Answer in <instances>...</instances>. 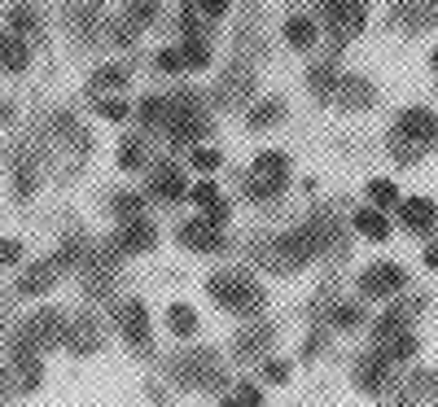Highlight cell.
<instances>
[{
  "label": "cell",
  "instance_id": "26",
  "mask_svg": "<svg viewBox=\"0 0 438 407\" xmlns=\"http://www.w3.org/2000/svg\"><path fill=\"white\" fill-rule=\"evenodd\" d=\"M97 83H101V88H114V83H127V70H101V75H97Z\"/></svg>",
  "mask_w": 438,
  "mask_h": 407
},
{
  "label": "cell",
  "instance_id": "7",
  "mask_svg": "<svg viewBox=\"0 0 438 407\" xmlns=\"http://www.w3.org/2000/svg\"><path fill=\"white\" fill-rule=\"evenodd\" d=\"M153 241V228L145 219H127V228L118 232V250H145Z\"/></svg>",
  "mask_w": 438,
  "mask_h": 407
},
{
  "label": "cell",
  "instance_id": "24",
  "mask_svg": "<svg viewBox=\"0 0 438 407\" xmlns=\"http://www.w3.org/2000/svg\"><path fill=\"white\" fill-rule=\"evenodd\" d=\"M193 166H197V171H215V166H219V153H215V149H193Z\"/></svg>",
  "mask_w": 438,
  "mask_h": 407
},
{
  "label": "cell",
  "instance_id": "31",
  "mask_svg": "<svg viewBox=\"0 0 438 407\" xmlns=\"http://www.w3.org/2000/svg\"><path fill=\"white\" fill-rule=\"evenodd\" d=\"M22 254V245H14V241H9V245H0V263H14Z\"/></svg>",
  "mask_w": 438,
  "mask_h": 407
},
{
  "label": "cell",
  "instance_id": "9",
  "mask_svg": "<svg viewBox=\"0 0 438 407\" xmlns=\"http://www.w3.org/2000/svg\"><path fill=\"white\" fill-rule=\"evenodd\" d=\"M0 66L5 70H27V49L18 44V35H0Z\"/></svg>",
  "mask_w": 438,
  "mask_h": 407
},
{
  "label": "cell",
  "instance_id": "11",
  "mask_svg": "<svg viewBox=\"0 0 438 407\" xmlns=\"http://www.w3.org/2000/svg\"><path fill=\"white\" fill-rule=\"evenodd\" d=\"M355 228H360L364 236H373V241H386V236H390L386 219H382L377 210H360V214H355Z\"/></svg>",
  "mask_w": 438,
  "mask_h": 407
},
{
  "label": "cell",
  "instance_id": "22",
  "mask_svg": "<svg viewBox=\"0 0 438 407\" xmlns=\"http://www.w3.org/2000/svg\"><path fill=\"white\" fill-rule=\"evenodd\" d=\"M390 355H395V359H412V355H417V338H408V333L395 338V342H390Z\"/></svg>",
  "mask_w": 438,
  "mask_h": 407
},
{
  "label": "cell",
  "instance_id": "6",
  "mask_svg": "<svg viewBox=\"0 0 438 407\" xmlns=\"http://www.w3.org/2000/svg\"><path fill=\"white\" fill-rule=\"evenodd\" d=\"M404 223H408V228H417V232H425V228L434 223V201H430V197L404 201Z\"/></svg>",
  "mask_w": 438,
  "mask_h": 407
},
{
  "label": "cell",
  "instance_id": "14",
  "mask_svg": "<svg viewBox=\"0 0 438 407\" xmlns=\"http://www.w3.org/2000/svg\"><path fill=\"white\" fill-rule=\"evenodd\" d=\"M171 329L180 333V338H193V329H197L193 311H188V307H171Z\"/></svg>",
  "mask_w": 438,
  "mask_h": 407
},
{
  "label": "cell",
  "instance_id": "19",
  "mask_svg": "<svg viewBox=\"0 0 438 407\" xmlns=\"http://www.w3.org/2000/svg\"><path fill=\"white\" fill-rule=\"evenodd\" d=\"M180 57H184V66H193V70H197V66H206V62H210V53H206V44H197V40H188V49H184Z\"/></svg>",
  "mask_w": 438,
  "mask_h": 407
},
{
  "label": "cell",
  "instance_id": "32",
  "mask_svg": "<svg viewBox=\"0 0 438 407\" xmlns=\"http://www.w3.org/2000/svg\"><path fill=\"white\" fill-rule=\"evenodd\" d=\"M259 403H263V394H259V390H241V407H259Z\"/></svg>",
  "mask_w": 438,
  "mask_h": 407
},
{
  "label": "cell",
  "instance_id": "17",
  "mask_svg": "<svg viewBox=\"0 0 438 407\" xmlns=\"http://www.w3.org/2000/svg\"><path fill=\"white\" fill-rule=\"evenodd\" d=\"M127 14H132L136 22H153V18H158V0H132Z\"/></svg>",
  "mask_w": 438,
  "mask_h": 407
},
{
  "label": "cell",
  "instance_id": "4",
  "mask_svg": "<svg viewBox=\"0 0 438 407\" xmlns=\"http://www.w3.org/2000/svg\"><path fill=\"white\" fill-rule=\"evenodd\" d=\"M180 241H184L188 250H219V228H215V223H206V219L184 223V228H180Z\"/></svg>",
  "mask_w": 438,
  "mask_h": 407
},
{
  "label": "cell",
  "instance_id": "16",
  "mask_svg": "<svg viewBox=\"0 0 438 407\" xmlns=\"http://www.w3.org/2000/svg\"><path fill=\"white\" fill-rule=\"evenodd\" d=\"M114 214L118 219H140V197H132V193L114 197Z\"/></svg>",
  "mask_w": 438,
  "mask_h": 407
},
{
  "label": "cell",
  "instance_id": "13",
  "mask_svg": "<svg viewBox=\"0 0 438 407\" xmlns=\"http://www.w3.org/2000/svg\"><path fill=\"white\" fill-rule=\"evenodd\" d=\"M285 166H289L285 153H259V158H254V171L259 175H285Z\"/></svg>",
  "mask_w": 438,
  "mask_h": 407
},
{
  "label": "cell",
  "instance_id": "10",
  "mask_svg": "<svg viewBox=\"0 0 438 407\" xmlns=\"http://www.w3.org/2000/svg\"><path fill=\"white\" fill-rule=\"evenodd\" d=\"M153 193H158V197H180V193H184L175 166H158V171H153Z\"/></svg>",
  "mask_w": 438,
  "mask_h": 407
},
{
  "label": "cell",
  "instance_id": "30",
  "mask_svg": "<svg viewBox=\"0 0 438 407\" xmlns=\"http://www.w3.org/2000/svg\"><path fill=\"white\" fill-rule=\"evenodd\" d=\"M360 320V307H338V324H355Z\"/></svg>",
  "mask_w": 438,
  "mask_h": 407
},
{
  "label": "cell",
  "instance_id": "18",
  "mask_svg": "<svg viewBox=\"0 0 438 407\" xmlns=\"http://www.w3.org/2000/svg\"><path fill=\"white\" fill-rule=\"evenodd\" d=\"M9 27H14V31H35V14H31L27 5L9 9Z\"/></svg>",
  "mask_w": 438,
  "mask_h": 407
},
{
  "label": "cell",
  "instance_id": "15",
  "mask_svg": "<svg viewBox=\"0 0 438 407\" xmlns=\"http://www.w3.org/2000/svg\"><path fill=\"white\" fill-rule=\"evenodd\" d=\"M369 197L377 201V206H395V201H399L395 184H386V179H373V184H369Z\"/></svg>",
  "mask_w": 438,
  "mask_h": 407
},
{
  "label": "cell",
  "instance_id": "29",
  "mask_svg": "<svg viewBox=\"0 0 438 407\" xmlns=\"http://www.w3.org/2000/svg\"><path fill=\"white\" fill-rule=\"evenodd\" d=\"M197 5H202V9H206V14H210V18H219V14H223V9H228V0H197Z\"/></svg>",
  "mask_w": 438,
  "mask_h": 407
},
{
  "label": "cell",
  "instance_id": "3",
  "mask_svg": "<svg viewBox=\"0 0 438 407\" xmlns=\"http://www.w3.org/2000/svg\"><path fill=\"white\" fill-rule=\"evenodd\" d=\"M118 324H123L127 342H132L136 351H145V346H149V316H145V307H140V302H127L123 311H118Z\"/></svg>",
  "mask_w": 438,
  "mask_h": 407
},
{
  "label": "cell",
  "instance_id": "8",
  "mask_svg": "<svg viewBox=\"0 0 438 407\" xmlns=\"http://www.w3.org/2000/svg\"><path fill=\"white\" fill-rule=\"evenodd\" d=\"M57 280V263H40V267L27 272V280H18V294H40Z\"/></svg>",
  "mask_w": 438,
  "mask_h": 407
},
{
  "label": "cell",
  "instance_id": "2",
  "mask_svg": "<svg viewBox=\"0 0 438 407\" xmlns=\"http://www.w3.org/2000/svg\"><path fill=\"white\" fill-rule=\"evenodd\" d=\"M408 285V276H404V267L399 263H377V267H369L360 276V289L369 294V298H382V294H399Z\"/></svg>",
  "mask_w": 438,
  "mask_h": 407
},
{
  "label": "cell",
  "instance_id": "28",
  "mask_svg": "<svg viewBox=\"0 0 438 407\" xmlns=\"http://www.w3.org/2000/svg\"><path fill=\"white\" fill-rule=\"evenodd\" d=\"M118 162H123V166H136V162H140V149H136V145H123V149H118Z\"/></svg>",
  "mask_w": 438,
  "mask_h": 407
},
{
  "label": "cell",
  "instance_id": "33",
  "mask_svg": "<svg viewBox=\"0 0 438 407\" xmlns=\"http://www.w3.org/2000/svg\"><path fill=\"white\" fill-rule=\"evenodd\" d=\"M223 407H241V403H223Z\"/></svg>",
  "mask_w": 438,
  "mask_h": 407
},
{
  "label": "cell",
  "instance_id": "27",
  "mask_svg": "<svg viewBox=\"0 0 438 407\" xmlns=\"http://www.w3.org/2000/svg\"><path fill=\"white\" fill-rule=\"evenodd\" d=\"M276 114H281L276 105H267V110H263V105H259V110L250 114V123H254V127H263V123H272V118H276Z\"/></svg>",
  "mask_w": 438,
  "mask_h": 407
},
{
  "label": "cell",
  "instance_id": "21",
  "mask_svg": "<svg viewBox=\"0 0 438 407\" xmlns=\"http://www.w3.org/2000/svg\"><path fill=\"white\" fill-rule=\"evenodd\" d=\"M158 70H167V75L184 70V57H180V49H162V53H158Z\"/></svg>",
  "mask_w": 438,
  "mask_h": 407
},
{
  "label": "cell",
  "instance_id": "23",
  "mask_svg": "<svg viewBox=\"0 0 438 407\" xmlns=\"http://www.w3.org/2000/svg\"><path fill=\"white\" fill-rule=\"evenodd\" d=\"M101 118H110V123H118V118H127V101H118V97L101 101Z\"/></svg>",
  "mask_w": 438,
  "mask_h": 407
},
{
  "label": "cell",
  "instance_id": "12",
  "mask_svg": "<svg viewBox=\"0 0 438 407\" xmlns=\"http://www.w3.org/2000/svg\"><path fill=\"white\" fill-rule=\"evenodd\" d=\"M285 40L294 44V49H307V44L316 40V27L307 18H289V27H285Z\"/></svg>",
  "mask_w": 438,
  "mask_h": 407
},
{
  "label": "cell",
  "instance_id": "25",
  "mask_svg": "<svg viewBox=\"0 0 438 407\" xmlns=\"http://www.w3.org/2000/svg\"><path fill=\"white\" fill-rule=\"evenodd\" d=\"M188 197H193L197 206H215V201H219V193H215V184H193V193H188Z\"/></svg>",
  "mask_w": 438,
  "mask_h": 407
},
{
  "label": "cell",
  "instance_id": "5",
  "mask_svg": "<svg viewBox=\"0 0 438 407\" xmlns=\"http://www.w3.org/2000/svg\"><path fill=\"white\" fill-rule=\"evenodd\" d=\"M399 131L425 145V140L434 136V114H430V110H408V114H399Z\"/></svg>",
  "mask_w": 438,
  "mask_h": 407
},
{
  "label": "cell",
  "instance_id": "1",
  "mask_svg": "<svg viewBox=\"0 0 438 407\" xmlns=\"http://www.w3.org/2000/svg\"><path fill=\"white\" fill-rule=\"evenodd\" d=\"M210 298L223 302L228 311H241V316H254V311L263 307L259 285H250L245 276H215V280H210Z\"/></svg>",
  "mask_w": 438,
  "mask_h": 407
},
{
  "label": "cell",
  "instance_id": "20",
  "mask_svg": "<svg viewBox=\"0 0 438 407\" xmlns=\"http://www.w3.org/2000/svg\"><path fill=\"white\" fill-rule=\"evenodd\" d=\"M382 381H386L382 364H373V368L364 364V368H360V386H364V390H382Z\"/></svg>",
  "mask_w": 438,
  "mask_h": 407
}]
</instances>
